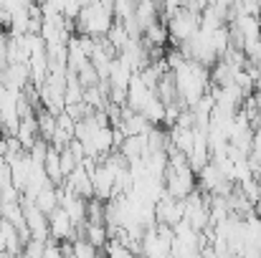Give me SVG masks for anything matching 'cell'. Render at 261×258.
Masks as SVG:
<instances>
[{
  "label": "cell",
  "instance_id": "obj_1",
  "mask_svg": "<svg viewBox=\"0 0 261 258\" xmlns=\"http://www.w3.org/2000/svg\"><path fill=\"white\" fill-rule=\"evenodd\" d=\"M211 66L185 59L177 69H173L175 84H177V101L182 106H195L198 99L211 89Z\"/></svg>",
  "mask_w": 261,
  "mask_h": 258
},
{
  "label": "cell",
  "instance_id": "obj_2",
  "mask_svg": "<svg viewBox=\"0 0 261 258\" xmlns=\"http://www.w3.org/2000/svg\"><path fill=\"white\" fill-rule=\"evenodd\" d=\"M114 20L117 18H114L112 0H91L76 15V33H89L94 38H101L109 33Z\"/></svg>",
  "mask_w": 261,
  "mask_h": 258
},
{
  "label": "cell",
  "instance_id": "obj_3",
  "mask_svg": "<svg viewBox=\"0 0 261 258\" xmlns=\"http://www.w3.org/2000/svg\"><path fill=\"white\" fill-rule=\"evenodd\" d=\"M163 20L168 23L170 41H173L175 46L190 41V38L200 31V15L193 13V10H188L185 5H182V8H175L173 13H168V15H163Z\"/></svg>",
  "mask_w": 261,
  "mask_h": 258
},
{
  "label": "cell",
  "instance_id": "obj_4",
  "mask_svg": "<svg viewBox=\"0 0 261 258\" xmlns=\"http://www.w3.org/2000/svg\"><path fill=\"white\" fill-rule=\"evenodd\" d=\"M163 182H165V190L175 195V197H188L193 190H195V182H198V175L195 170L190 167V165H182V167H173V165H168V170H165V177H163Z\"/></svg>",
  "mask_w": 261,
  "mask_h": 258
},
{
  "label": "cell",
  "instance_id": "obj_5",
  "mask_svg": "<svg viewBox=\"0 0 261 258\" xmlns=\"http://www.w3.org/2000/svg\"><path fill=\"white\" fill-rule=\"evenodd\" d=\"M182 218H185V203L165 190V192L155 200V220H158V223L175 225V223H180Z\"/></svg>",
  "mask_w": 261,
  "mask_h": 258
},
{
  "label": "cell",
  "instance_id": "obj_6",
  "mask_svg": "<svg viewBox=\"0 0 261 258\" xmlns=\"http://www.w3.org/2000/svg\"><path fill=\"white\" fill-rule=\"evenodd\" d=\"M48 228H51V238L56 241H74L76 233V223L71 220V215L59 205L54 213H48Z\"/></svg>",
  "mask_w": 261,
  "mask_h": 258
},
{
  "label": "cell",
  "instance_id": "obj_7",
  "mask_svg": "<svg viewBox=\"0 0 261 258\" xmlns=\"http://www.w3.org/2000/svg\"><path fill=\"white\" fill-rule=\"evenodd\" d=\"M0 79L3 84L13 91H23L25 86L31 84V66L28 61H13V64H5V69L0 71Z\"/></svg>",
  "mask_w": 261,
  "mask_h": 258
},
{
  "label": "cell",
  "instance_id": "obj_8",
  "mask_svg": "<svg viewBox=\"0 0 261 258\" xmlns=\"http://www.w3.org/2000/svg\"><path fill=\"white\" fill-rule=\"evenodd\" d=\"M64 185L71 187V190H74L76 195H82V197H94V180H91V172H89L82 162L64 177Z\"/></svg>",
  "mask_w": 261,
  "mask_h": 258
},
{
  "label": "cell",
  "instance_id": "obj_9",
  "mask_svg": "<svg viewBox=\"0 0 261 258\" xmlns=\"http://www.w3.org/2000/svg\"><path fill=\"white\" fill-rule=\"evenodd\" d=\"M152 94H155V89H150V86L145 84L140 74H132L129 86H127V106L135 109V111H142V106L150 101Z\"/></svg>",
  "mask_w": 261,
  "mask_h": 258
},
{
  "label": "cell",
  "instance_id": "obj_10",
  "mask_svg": "<svg viewBox=\"0 0 261 258\" xmlns=\"http://www.w3.org/2000/svg\"><path fill=\"white\" fill-rule=\"evenodd\" d=\"M223 180H226V175H223V170H221L213 160H211L203 170L198 172V187H200L203 192H211V195L216 192V187H218Z\"/></svg>",
  "mask_w": 261,
  "mask_h": 258
},
{
  "label": "cell",
  "instance_id": "obj_11",
  "mask_svg": "<svg viewBox=\"0 0 261 258\" xmlns=\"http://www.w3.org/2000/svg\"><path fill=\"white\" fill-rule=\"evenodd\" d=\"M43 167H46V175L51 177V182L54 185H61L64 182V167H61V150L56 147V145H51L48 147V152H46V160H43Z\"/></svg>",
  "mask_w": 261,
  "mask_h": 258
},
{
  "label": "cell",
  "instance_id": "obj_12",
  "mask_svg": "<svg viewBox=\"0 0 261 258\" xmlns=\"http://www.w3.org/2000/svg\"><path fill=\"white\" fill-rule=\"evenodd\" d=\"M170 142H173L177 150H182L185 155H190V150H193V145H195V127L173 124V127H170Z\"/></svg>",
  "mask_w": 261,
  "mask_h": 258
},
{
  "label": "cell",
  "instance_id": "obj_13",
  "mask_svg": "<svg viewBox=\"0 0 261 258\" xmlns=\"http://www.w3.org/2000/svg\"><path fill=\"white\" fill-rule=\"evenodd\" d=\"M142 38L150 43V46H168V38H170V31H168V23L160 18L155 23H150L145 31H142Z\"/></svg>",
  "mask_w": 261,
  "mask_h": 258
},
{
  "label": "cell",
  "instance_id": "obj_14",
  "mask_svg": "<svg viewBox=\"0 0 261 258\" xmlns=\"http://www.w3.org/2000/svg\"><path fill=\"white\" fill-rule=\"evenodd\" d=\"M165 109H168V104H165V101L158 96V91H155V94L150 96V101L142 106V114H145L152 124H163V122H165Z\"/></svg>",
  "mask_w": 261,
  "mask_h": 258
},
{
  "label": "cell",
  "instance_id": "obj_15",
  "mask_svg": "<svg viewBox=\"0 0 261 258\" xmlns=\"http://www.w3.org/2000/svg\"><path fill=\"white\" fill-rule=\"evenodd\" d=\"M233 76H236V71L223 61V59H218L213 66H211V84L213 86H228L233 84Z\"/></svg>",
  "mask_w": 261,
  "mask_h": 258
},
{
  "label": "cell",
  "instance_id": "obj_16",
  "mask_svg": "<svg viewBox=\"0 0 261 258\" xmlns=\"http://www.w3.org/2000/svg\"><path fill=\"white\" fill-rule=\"evenodd\" d=\"M87 61H89V53L84 51V46L79 43V36L74 33V36L69 38V69H71V71H79Z\"/></svg>",
  "mask_w": 261,
  "mask_h": 258
},
{
  "label": "cell",
  "instance_id": "obj_17",
  "mask_svg": "<svg viewBox=\"0 0 261 258\" xmlns=\"http://www.w3.org/2000/svg\"><path fill=\"white\" fill-rule=\"evenodd\" d=\"M33 200H36V205H38L46 215L54 213V210L59 208V190H56V185H46Z\"/></svg>",
  "mask_w": 261,
  "mask_h": 258
},
{
  "label": "cell",
  "instance_id": "obj_18",
  "mask_svg": "<svg viewBox=\"0 0 261 258\" xmlns=\"http://www.w3.org/2000/svg\"><path fill=\"white\" fill-rule=\"evenodd\" d=\"M82 236H87L96 248H104V246H107V241H109V228H107V223H89L87 220V225H84V233H82Z\"/></svg>",
  "mask_w": 261,
  "mask_h": 258
},
{
  "label": "cell",
  "instance_id": "obj_19",
  "mask_svg": "<svg viewBox=\"0 0 261 258\" xmlns=\"http://www.w3.org/2000/svg\"><path fill=\"white\" fill-rule=\"evenodd\" d=\"M87 220L89 223H107V200L101 197H89L87 200Z\"/></svg>",
  "mask_w": 261,
  "mask_h": 258
},
{
  "label": "cell",
  "instance_id": "obj_20",
  "mask_svg": "<svg viewBox=\"0 0 261 258\" xmlns=\"http://www.w3.org/2000/svg\"><path fill=\"white\" fill-rule=\"evenodd\" d=\"M71 248H74V258H96L101 248H96L87 236H76L71 241Z\"/></svg>",
  "mask_w": 261,
  "mask_h": 258
},
{
  "label": "cell",
  "instance_id": "obj_21",
  "mask_svg": "<svg viewBox=\"0 0 261 258\" xmlns=\"http://www.w3.org/2000/svg\"><path fill=\"white\" fill-rule=\"evenodd\" d=\"M104 251H107L109 256H117V258L135 256V253H132V248H129L124 241H119V238H109V241H107V246H104Z\"/></svg>",
  "mask_w": 261,
  "mask_h": 258
},
{
  "label": "cell",
  "instance_id": "obj_22",
  "mask_svg": "<svg viewBox=\"0 0 261 258\" xmlns=\"http://www.w3.org/2000/svg\"><path fill=\"white\" fill-rule=\"evenodd\" d=\"M76 165H79V160H76V155H74V152L69 150V145H66V147L61 150V167H64V175H69Z\"/></svg>",
  "mask_w": 261,
  "mask_h": 258
},
{
  "label": "cell",
  "instance_id": "obj_23",
  "mask_svg": "<svg viewBox=\"0 0 261 258\" xmlns=\"http://www.w3.org/2000/svg\"><path fill=\"white\" fill-rule=\"evenodd\" d=\"M185 8H188V10H193V13H198V15H200V13H203V10H205V8H208V0H188V5H185Z\"/></svg>",
  "mask_w": 261,
  "mask_h": 258
},
{
  "label": "cell",
  "instance_id": "obj_24",
  "mask_svg": "<svg viewBox=\"0 0 261 258\" xmlns=\"http://www.w3.org/2000/svg\"><path fill=\"white\" fill-rule=\"evenodd\" d=\"M79 3H82V5H89V3H91V0H79Z\"/></svg>",
  "mask_w": 261,
  "mask_h": 258
},
{
  "label": "cell",
  "instance_id": "obj_25",
  "mask_svg": "<svg viewBox=\"0 0 261 258\" xmlns=\"http://www.w3.org/2000/svg\"><path fill=\"white\" fill-rule=\"evenodd\" d=\"M0 137H3V132H0Z\"/></svg>",
  "mask_w": 261,
  "mask_h": 258
}]
</instances>
